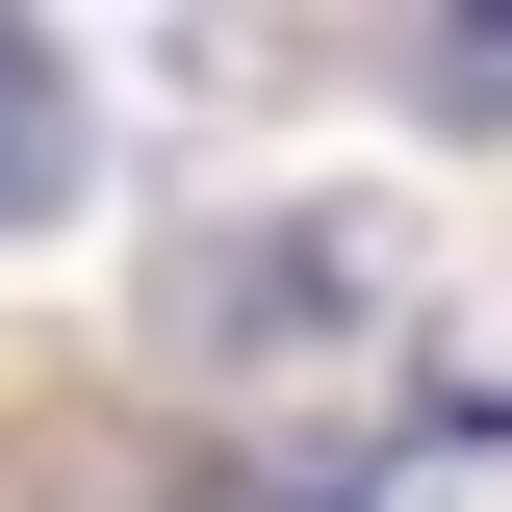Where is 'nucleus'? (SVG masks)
Here are the masks:
<instances>
[{
	"mask_svg": "<svg viewBox=\"0 0 512 512\" xmlns=\"http://www.w3.org/2000/svg\"><path fill=\"white\" fill-rule=\"evenodd\" d=\"M154 359H180L231 512H359V487H410V461L512 436V384L436 359V308H410V256H384L359 205H231V231H180L154 256Z\"/></svg>",
	"mask_w": 512,
	"mask_h": 512,
	"instance_id": "f257e3e1",
	"label": "nucleus"
},
{
	"mask_svg": "<svg viewBox=\"0 0 512 512\" xmlns=\"http://www.w3.org/2000/svg\"><path fill=\"white\" fill-rule=\"evenodd\" d=\"M77 154H103L77 52H52V26H0V231H52V205H77Z\"/></svg>",
	"mask_w": 512,
	"mask_h": 512,
	"instance_id": "f03ea898",
	"label": "nucleus"
},
{
	"mask_svg": "<svg viewBox=\"0 0 512 512\" xmlns=\"http://www.w3.org/2000/svg\"><path fill=\"white\" fill-rule=\"evenodd\" d=\"M410 103H436V128H512V0H487V26H410Z\"/></svg>",
	"mask_w": 512,
	"mask_h": 512,
	"instance_id": "7ed1b4c3",
	"label": "nucleus"
}]
</instances>
